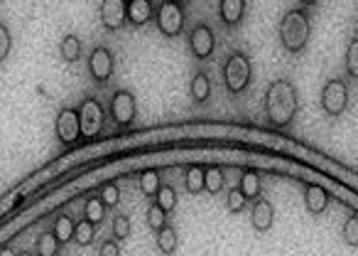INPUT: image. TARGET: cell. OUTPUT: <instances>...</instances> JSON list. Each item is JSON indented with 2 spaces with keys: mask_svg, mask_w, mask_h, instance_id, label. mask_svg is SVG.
<instances>
[{
  "mask_svg": "<svg viewBox=\"0 0 358 256\" xmlns=\"http://www.w3.org/2000/svg\"><path fill=\"white\" fill-rule=\"evenodd\" d=\"M265 111H268V119L273 126H277V128L290 126L299 111V97H297L295 84L287 79L273 81L265 91Z\"/></svg>",
  "mask_w": 358,
  "mask_h": 256,
  "instance_id": "1",
  "label": "cell"
},
{
  "mask_svg": "<svg viewBox=\"0 0 358 256\" xmlns=\"http://www.w3.org/2000/svg\"><path fill=\"white\" fill-rule=\"evenodd\" d=\"M312 35V25L304 10H290L280 23V42L287 52H302Z\"/></svg>",
  "mask_w": 358,
  "mask_h": 256,
  "instance_id": "2",
  "label": "cell"
},
{
  "mask_svg": "<svg viewBox=\"0 0 358 256\" xmlns=\"http://www.w3.org/2000/svg\"><path fill=\"white\" fill-rule=\"evenodd\" d=\"M251 77H253L251 59H248L243 52H235V55H231L229 62L224 64L226 89H229L231 94H241V91H246L248 84H251Z\"/></svg>",
  "mask_w": 358,
  "mask_h": 256,
  "instance_id": "3",
  "label": "cell"
},
{
  "mask_svg": "<svg viewBox=\"0 0 358 256\" xmlns=\"http://www.w3.org/2000/svg\"><path fill=\"white\" fill-rule=\"evenodd\" d=\"M78 121H81V138L91 141L101 133L103 124H106V108L98 99L86 97L78 106Z\"/></svg>",
  "mask_w": 358,
  "mask_h": 256,
  "instance_id": "4",
  "label": "cell"
},
{
  "mask_svg": "<svg viewBox=\"0 0 358 256\" xmlns=\"http://www.w3.org/2000/svg\"><path fill=\"white\" fill-rule=\"evenodd\" d=\"M157 30L165 37H177L185 30V8L179 0H165L157 10Z\"/></svg>",
  "mask_w": 358,
  "mask_h": 256,
  "instance_id": "5",
  "label": "cell"
},
{
  "mask_svg": "<svg viewBox=\"0 0 358 256\" xmlns=\"http://www.w3.org/2000/svg\"><path fill=\"white\" fill-rule=\"evenodd\" d=\"M348 106V86L344 79H329L322 89V108L324 114L336 119L341 116Z\"/></svg>",
  "mask_w": 358,
  "mask_h": 256,
  "instance_id": "6",
  "label": "cell"
},
{
  "mask_svg": "<svg viewBox=\"0 0 358 256\" xmlns=\"http://www.w3.org/2000/svg\"><path fill=\"white\" fill-rule=\"evenodd\" d=\"M56 141L64 146H74L81 138V121H78V108H62L54 119Z\"/></svg>",
  "mask_w": 358,
  "mask_h": 256,
  "instance_id": "7",
  "label": "cell"
},
{
  "mask_svg": "<svg viewBox=\"0 0 358 256\" xmlns=\"http://www.w3.org/2000/svg\"><path fill=\"white\" fill-rule=\"evenodd\" d=\"M108 108H111V116L118 126H130L135 121V116H138V104H135L133 91L128 89L116 91Z\"/></svg>",
  "mask_w": 358,
  "mask_h": 256,
  "instance_id": "8",
  "label": "cell"
},
{
  "mask_svg": "<svg viewBox=\"0 0 358 256\" xmlns=\"http://www.w3.org/2000/svg\"><path fill=\"white\" fill-rule=\"evenodd\" d=\"M101 25L108 32H118L128 20V3L125 0H101Z\"/></svg>",
  "mask_w": 358,
  "mask_h": 256,
  "instance_id": "9",
  "label": "cell"
},
{
  "mask_svg": "<svg viewBox=\"0 0 358 256\" xmlns=\"http://www.w3.org/2000/svg\"><path fill=\"white\" fill-rule=\"evenodd\" d=\"M213 47H216V37H213L211 28L204 23H199L189 35V50L199 62L209 59L213 55Z\"/></svg>",
  "mask_w": 358,
  "mask_h": 256,
  "instance_id": "10",
  "label": "cell"
},
{
  "mask_svg": "<svg viewBox=\"0 0 358 256\" xmlns=\"http://www.w3.org/2000/svg\"><path fill=\"white\" fill-rule=\"evenodd\" d=\"M89 72L96 84H106L113 77V55L108 47H96L89 57Z\"/></svg>",
  "mask_w": 358,
  "mask_h": 256,
  "instance_id": "11",
  "label": "cell"
},
{
  "mask_svg": "<svg viewBox=\"0 0 358 256\" xmlns=\"http://www.w3.org/2000/svg\"><path fill=\"white\" fill-rule=\"evenodd\" d=\"M251 222L257 232H268L275 222V210L270 205V199L265 197H255L253 199V212H251Z\"/></svg>",
  "mask_w": 358,
  "mask_h": 256,
  "instance_id": "12",
  "label": "cell"
},
{
  "mask_svg": "<svg viewBox=\"0 0 358 256\" xmlns=\"http://www.w3.org/2000/svg\"><path fill=\"white\" fill-rule=\"evenodd\" d=\"M155 15V8H152L150 0H128V23L133 28H143L147 25Z\"/></svg>",
  "mask_w": 358,
  "mask_h": 256,
  "instance_id": "13",
  "label": "cell"
},
{
  "mask_svg": "<svg viewBox=\"0 0 358 256\" xmlns=\"http://www.w3.org/2000/svg\"><path fill=\"white\" fill-rule=\"evenodd\" d=\"M304 205L312 215H322L329 207V193L319 185H307L304 190Z\"/></svg>",
  "mask_w": 358,
  "mask_h": 256,
  "instance_id": "14",
  "label": "cell"
},
{
  "mask_svg": "<svg viewBox=\"0 0 358 256\" xmlns=\"http://www.w3.org/2000/svg\"><path fill=\"white\" fill-rule=\"evenodd\" d=\"M246 12V0H221L218 6V15L226 25H238Z\"/></svg>",
  "mask_w": 358,
  "mask_h": 256,
  "instance_id": "15",
  "label": "cell"
},
{
  "mask_svg": "<svg viewBox=\"0 0 358 256\" xmlns=\"http://www.w3.org/2000/svg\"><path fill=\"white\" fill-rule=\"evenodd\" d=\"M189 94H191V99H194V104L209 101V97H211V79H209L204 72L194 75V79H191V84H189Z\"/></svg>",
  "mask_w": 358,
  "mask_h": 256,
  "instance_id": "16",
  "label": "cell"
},
{
  "mask_svg": "<svg viewBox=\"0 0 358 256\" xmlns=\"http://www.w3.org/2000/svg\"><path fill=\"white\" fill-rule=\"evenodd\" d=\"M59 57L67 64H74L81 57V40H78L76 35H64L62 42H59Z\"/></svg>",
  "mask_w": 358,
  "mask_h": 256,
  "instance_id": "17",
  "label": "cell"
},
{
  "mask_svg": "<svg viewBox=\"0 0 358 256\" xmlns=\"http://www.w3.org/2000/svg\"><path fill=\"white\" fill-rule=\"evenodd\" d=\"M157 249L165 256H172L177 251V232H174V227L165 224V227L157 229Z\"/></svg>",
  "mask_w": 358,
  "mask_h": 256,
  "instance_id": "18",
  "label": "cell"
},
{
  "mask_svg": "<svg viewBox=\"0 0 358 256\" xmlns=\"http://www.w3.org/2000/svg\"><path fill=\"white\" fill-rule=\"evenodd\" d=\"M74 227H76V222H74L72 217H69V215H59L54 219V227H52V232H54L56 242L64 246L67 242L74 239Z\"/></svg>",
  "mask_w": 358,
  "mask_h": 256,
  "instance_id": "19",
  "label": "cell"
},
{
  "mask_svg": "<svg viewBox=\"0 0 358 256\" xmlns=\"http://www.w3.org/2000/svg\"><path fill=\"white\" fill-rule=\"evenodd\" d=\"M226 185V175L221 168H204V190L211 195H218Z\"/></svg>",
  "mask_w": 358,
  "mask_h": 256,
  "instance_id": "20",
  "label": "cell"
},
{
  "mask_svg": "<svg viewBox=\"0 0 358 256\" xmlns=\"http://www.w3.org/2000/svg\"><path fill=\"white\" fill-rule=\"evenodd\" d=\"M241 190L246 195V199H255L260 197V175L255 170H243L241 175Z\"/></svg>",
  "mask_w": 358,
  "mask_h": 256,
  "instance_id": "21",
  "label": "cell"
},
{
  "mask_svg": "<svg viewBox=\"0 0 358 256\" xmlns=\"http://www.w3.org/2000/svg\"><path fill=\"white\" fill-rule=\"evenodd\" d=\"M96 239V224H91L89 219H78L76 227H74V242L78 246H89Z\"/></svg>",
  "mask_w": 358,
  "mask_h": 256,
  "instance_id": "22",
  "label": "cell"
},
{
  "mask_svg": "<svg viewBox=\"0 0 358 256\" xmlns=\"http://www.w3.org/2000/svg\"><path fill=\"white\" fill-rule=\"evenodd\" d=\"M59 246H62V244L56 242L54 232H42V234H39L37 244H34V251H37L34 256H56Z\"/></svg>",
  "mask_w": 358,
  "mask_h": 256,
  "instance_id": "23",
  "label": "cell"
},
{
  "mask_svg": "<svg viewBox=\"0 0 358 256\" xmlns=\"http://www.w3.org/2000/svg\"><path fill=\"white\" fill-rule=\"evenodd\" d=\"M160 188H162V182H160V173H157L155 168H147V170L140 173V190H143V195H147V197H155Z\"/></svg>",
  "mask_w": 358,
  "mask_h": 256,
  "instance_id": "24",
  "label": "cell"
},
{
  "mask_svg": "<svg viewBox=\"0 0 358 256\" xmlns=\"http://www.w3.org/2000/svg\"><path fill=\"white\" fill-rule=\"evenodd\" d=\"M84 217L89 219L91 224H98L103 222V217H106V205L101 202V197H89L84 205Z\"/></svg>",
  "mask_w": 358,
  "mask_h": 256,
  "instance_id": "25",
  "label": "cell"
},
{
  "mask_svg": "<svg viewBox=\"0 0 358 256\" xmlns=\"http://www.w3.org/2000/svg\"><path fill=\"white\" fill-rule=\"evenodd\" d=\"M185 185H187V190H189L191 195L202 193V190H204V168H199V166H189V168H187Z\"/></svg>",
  "mask_w": 358,
  "mask_h": 256,
  "instance_id": "26",
  "label": "cell"
},
{
  "mask_svg": "<svg viewBox=\"0 0 358 256\" xmlns=\"http://www.w3.org/2000/svg\"><path fill=\"white\" fill-rule=\"evenodd\" d=\"M155 197H157V205L162 207L167 215L177 207V193H174V188H169V185H162V188L157 190Z\"/></svg>",
  "mask_w": 358,
  "mask_h": 256,
  "instance_id": "27",
  "label": "cell"
},
{
  "mask_svg": "<svg viewBox=\"0 0 358 256\" xmlns=\"http://www.w3.org/2000/svg\"><path fill=\"white\" fill-rule=\"evenodd\" d=\"M145 222H147V227L150 229H160V227H165V224H167V212L162 210V207L157 205H152V207H147V215H145Z\"/></svg>",
  "mask_w": 358,
  "mask_h": 256,
  "instance_id": "28",
  "label": "cell"
},
{
  "mask_svg": "<svg viewBox=\"0 0 358 256\" xmlns=\"http://www.w3.org/2000/svg\"><path fill=\"white\" fill-rule=\"evenodd\" d=\"M130 217L128 215H116L113 217V239L125 242L130 237Z\"/></svg>",
  "mask_w": 358,
  "mask_h": 256,
  "instance_id": "29",
  "label": "cell"
},
{
  "mask_svg": "<svg viewBox=\"0 0 358 256\" xmlns=\"http://www.w3.org/2000/svg\"><path fill=\"white\" fill-rule=\"evenodd\" d=\"M101 202L106 207H116L120 202V188H118L116 182H106L101 185Z\"/></svg>",
  "mask_w": 358,
  "mask_h": 256,
  "instance_id": "30",
  "label": "cell"
},
{
  "mask_svg": "<svg viewBox=\"0 0 358 256\" xmlns=\"http://www.w3.org/2000/svg\"><path fill=\"white\" fill-rule=\"evenodd\" d=\"M344 242L348 246H358V215H351L344 224Z\"/></svg>",
  "mask_w": 358,
  "mask_h": 256,
  "instance_id": "31",
  "label": "cell"
},
{
  "mask_svg": "<svg viewBox=\"0 0 358 256\" xmlns=\"http://www.w3.org/2000/svg\"><path fill=\"white\" fill-rule=\"evenodd\" d=\"M346 72L353 79H358V37L351 40V45L346 50Z\"/></svg>",
  "mask_w": 358,
  "mask_h": 256,
  "instance_id": "32",
  "label": "cell"
},
{
  "mask_svg": "<svg viewBox=\"0 0 358 256\" xmlns=\"http://www.w3.org/2000/svg\"><path fill=\"white\" fill-rule=\"evenodd\" d=\"M226 207H229L231 215H238V212H243V207H246V195H243L238 188L231 190L229 197H226Z\"/></svg>",
  "mask_w": 358,
  "mask_h": 256,
  "instance_id": "33",
  "label": "cell"
},
{
  "mask_svg": "<svg viewBox=\"0 0 358 256\" xmlns=\"http://www.w3.org/2000/svg\"><path fill=\"white\" fill-rule=\"evenodd\" d=\"M12 50V37H10V30L6 25H0V62H6L8 55Z\"/></svg>",
  "mask_w": 358,
  "mask_h": 256,
  "instance_id": "34",
  "label": "cell"
},
{
  "mask_svg": "<svg viewBox=\"0 0 358 256\" xmlns=\"http://www.w3.org/2000/svg\"><path fill=\"white\" fill-rule=\"evenodd\" d=\"M98 256H120V244L118 239H106L98 249Z\"/></svg>",
  "mask_w": 358,
  "mask_h": 256,
  "instance_id": "35",
  "label": "cell"
},
{
  "mask_svg": "<svg viewBox=\"0 0 358 256\" xmlns=\"http://www.w3.org/2000/svg\"><path fill=\"white\" fill-rule=\"evenodd\" d=\"M0 256H17V254L10 249V246H6V249H0Z\"/></svg>",
  "mask_w": 358,
  "mask_h": 256,
  "instance_id": "36",
  "label": "cell"
},
{
  "mask_svg": "<svg viewBox=\"0 0 358 256\" xmlns=\"http://www.w3.org/2000/svg\"><path fill=\"white\" fill-rule=\"evenodd\" d=\"M304 6H317V3H319V0H302Z\"/></svg>",
  "mask_w": 358,
  "mask_h": 256,
  "instance_id": "37",
  "label": "cell"
},
{
  "mask_svg": "<svg viewBox=\"0 0 358 256\" xmlns=\"http://www.w3.org/2000/svg\"><path fill=\"white\" fill-rule=\"evenodd\" d=\"M17 256H34V254H30V251H20Z\"/></svg>",
  "mask_w": 358,
  "mask_h": 256,
  "instance_id": "38",
  "label": "cell"
},
{
  "mask_svg": "<svg viewBox=\"0 0 358 256\" xmlns=\"http://www.w3.org/2000/svg\"><path fill=\"white\" fill-rule=\"evenodd\" d=\"M179 3H185V0H179Z\"/></svg>",
  "mask_w": 358,
  "mask_h": 256,
  "instance_id": "39",
  "label": "cell"
}]
</instances>
